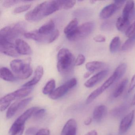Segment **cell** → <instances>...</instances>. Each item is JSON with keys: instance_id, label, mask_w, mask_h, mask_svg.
I'll return each instance as SVG.
<instances>
[{"instance_id": "5b68a950", "label": "cell", "mask_w": 135, "mask_h": 135, "mask_svg": "<svg viewBox=\"0 0 135 135\" xmlns=\"http://www.w3.org/2000/svg\"><path fill=\"white\" fill-rule=\"evenodd\" d=\"M94 27L93 22H87L77 27L75 30L68 36H66L70 41H76L85 38L91 33Z\"/></svg>"}, {"instance_id": "7dc6e473", "label": "cell", "mask_w": 135, "mask_h": 135, "mask_svg": "<svg viewBox=\"0 0 135 135\" xmlns=\"http://www.w3.org/2000/svg\"><path fill=\"white\" fill-rule=\"evenodd\" d=\"M84 135H98V133L95 130H91L88 132Z\"/></svg>"}, {"instance_id": "ab89813d", "label": "cell", "mask_w": 135, "mask_h": 135, "mask_svg": "<svg viewBox=\"0 0 135 135\" xmlns=\"http://www.w3.org/2000/svg\"><path fill=\"white\" fill-rule=\"evenodd\" d=\"M34 135H50V132L47 129H39Z\"/></svg>"}, {"instance_id": "83f0119b", "label": "cell", "mask_w": 135, "mask_h": 135, "mask_svg": "<svg viewBox=\"0 0 135 135\" xmlns=\"http://www.w3.org/2000/svg\"><path fill=\"white\" fill-rule=\"evenodd\" d=\"M32 73L33 69L31 66L30 60H27L23 72L18 78L20 79H28L32 75Z\"/></svg>"}, {"instance_id": "8d00e7d4", "label": "cell", "mask_w": 135, "mask_h": 135, "mask_svg": "<svg viewBox=\"0 0 135 135\" xmlns=\"http://www.w3.org/2000/svg\"><path fill=\"white\" fill-rule=\"evenodd\" d=\"M46 113V110L45 109H38L33 114V117L35 119H41L45 115Z\"/></svg>"}, {"instance_id": "cb8c5ba5", "label": "cell", "mask_w": 135, "mask_h": 135, "mask_svg": "<svg viewBox=\"0 0 135 135\" xmlns=\"http://www.w3.org/2000/svg\"><path fill=\"white\" fill-rule=\"evenodd\" d=\"M134 8V1H127L122 12V17L129 19V16L133 12Z\"/></svg>"}, {"instance_id": "836d02e7", "label": "cell", "mask_w": 135, "mask_h": 135, "mask_svg": "<svg viewBox=\"0 0 135 135\" xmlns=\"http://www.w3.org/2000/svg\"><path fill=\"white\" fill-rule=\"evenodd\" d=\"M135 42V33L132 37L129 38L123 44L122 50L123 51L128 50L134 45Z\"/></svg>"}, {"instance_id": "6da1fadb", "label": "cell", "mask_w": 135, "mask_h": 135, "mask_svg": "<svg viewBox=\"0 0 135 135\" xmlns=\"http://www.w3.org/2000/svg\"><path fill=\"white\" fill-rule=\"evenodd\" d=\"M60 9L58 1H45L27 12L25 15V19L29 22H37Z\"/></svg>"}, {"instance_id": "484cf974", "label": "cell", "mask_w": 135, "mask_h": 135, "mask_svg": "<svg viewBox=\"0 0 135 135\" xmlns=\"http://www.w3.org/2000/svg\"><path fill=\"white\" fill-rule=\"evenodd\" d=\"M78 21L76 18H74L71 20L67 25L64 30V32L66 36L72 33L78 27Z\"/></svg>"}, {"instance_id": "60d3db41", "label": "cell", "mask_w": 135, "mask_h": 135, "mask_svg": "<svg viewBox=\"0 0 135 135\" xmlns=\"http://www.w3.org/2000/svg\"><path fill=\"white\" fill-rule=\"evenodd\" d=\"M135 87V74L132 78L130 82V84H129V88L128 90V92L130 93L133 90Z\"/></svg>"}, {"instance_id": "e0dca14e", "label": "cell", "mask_w": 135, "mask_h": 135, "mask_svg": "<svg viewBox=\"0 0 135 135\" xmlns=\"http://www.w3.org/2000/svg\"><path fill=\"white\" fill-rule=\"evenodd\" d=\"M117 7L115 4H112L105 7L101 11L99 16L102 19H107L112 16L117 10Z\"/></svg>"}, {"instance_id": "ac0fdd59", "label": "cell", "mask_w": 135, "mask_h": 135, "mask_svg": "<svg viewBox=\"0 0 135 135\" xmlns=\"http://www.w3.org/2000/svg\"><path fill=\"white\" fill-rule=\"evenodd\" d=\"M25 124L16 120L9 130V135H22Z\"/></svg>"}, {"instance_id": "f546056e", "label": "cell", "mask_w": 135, "mask_h": 135, "mask_svg": "<svg viewBox=\"0 0 135 135\" xmlns=\"http://www.w3.org/2000/svg\"><path fill=\"white\" fill-rule=\"evenodd\" d=\"M128 106L126 105H122L112 109L110 113L113 117H118L123 115L126 112Z\"/></svg>"}, {"instance_id": "277c9868", "label": "cell", "mask_w": 135, "mask_h": 135, "mask_svg": "<svg viewBox=\"0 0 135 135\" xmlns=\"http://www.w3.org/2000/svg\"><path fill=\"white\" fill-rule=\"evenodd\" d=\"M23 35L27 39H32L40 43L50 44L58 38L60 31L56 30L51 33L41 34L38 33L37 30H35L25 33Z\"/></svg>"}, {"instance_id": "ffe728a7", "label": "cell", "mask_w": 135, "mask_h": 135, "mask_svg": "<svg viewBox=\"0 0 135 135\" xmlns=\"http://www.w3.org/2000/svg\"><path fill=\"white\" fill-rule=\"evenodd\" d=\"M55 23L53 20H50L42 25L37 30L38 33L41 34H50L55 30Z\"/></svg>"}, {"instance_id": "7a4b0ae2", "label": "cell", "mask_w": 135, "mask_h": 135, "mask_svg": "<svg viewBox=\"0 0 135 135\" xmlns=\"http://www.w3.org/2000/svg\"><path fill=\"white\" fill-rule=\"evenodd\" d=\"M57 68L58 71L65 75L71 72L75 65V57L68 49L63 48L58 52Z\"/></svg>"}, {"instance_id": "d590c367", "label": "cell", "mask_w": 135, "mask_h": 135, "mask_svg": "<svg viewBox=\"0 0 135 135\" xmlns=\"http://www.w3.org/2000/svg\"><path fill=\"white\" fill-rule=\"evenodd\" d=\"M21 2H23V1H17V0H6L3 2L2 5L4 7L9 8L14 5H16V4Z\"/></svg>"}, {"instance_id": "3957f363", "label": "cell", "mask_w": 135, "mask_h": 135, "mask_svg": "<svg viewBox=\"0 0 135 135\" xmlns=\"http://www.w3.org/2000/svg\"><path fill=\"white\" fill-rule=\"evenodd\" d=\"M26 28V24L23 22H19L5 27L0 31V38L12 42L18 39L20 35H24Z\"/></svg>"}, {"instance_id": "52a82bcc", "label": "cell", "mask_w": 135, "mask_h": 135, "mask_svg": "<svg viewBox=\"0 0 135 135\" xmlns=\"http://www.w3.org/2000/svg\"><path fill=\"white\" fill-rule=\"evenodd\" d=\"M33 98L30 97L20 101H17L12 103L8 108L6 114L8 119L12 118L17 112L24 109L32 101Z\"/></svg>"}, {"instance_id": "74e56055", "label": "cell", "mask_w": 135, "mask_h": 135, "mask_svg": "<svg viewBox=\"0 0 135 135\" xmlns=\"http://www.w3.org/2000/svg\"><path fill=\"white\" fill-rule=\"evenodd\" d=\"M135 33V22H134L128 27L125 31V34L129 38L132 37Z\"/></svg>"}, {"instance_id": "4dcf8cb0", "label": "cell", "mask_w": 135, "mask_h": 135, "mask_svg": "<svg viewBox=\"0 0 135 135\" xmlns=\"http://www.w3.org/2000/svg\"><path fill=\"white\" fill-rule=\"evenodd\" d=\"M120 44V38L118 37H114L110 42L109 45V50L111 53L116 52L119 49Z\"/></svg>"}, {"instance_id": "f6af8a7d", "label": "cell", "mask_w": 135, "mask_h": 135, "mask_svg": "<svg viewBox=\"0 0 135 135\" xmlns=\"http://www.w3.org/2000/svg\"><path fill=\"white\" fill-rule=\"evenodd\" d=\"M114 2V4H116L118 9L119 7H121L122 5L125 2H126V1H115Z\"/></svg>"}, {"instance_id": "8fae6325", "label": "cell", "mask_w": 135, "mask_h": 135, "mask_svg": "<svg viewBox=\"0 0 135 135\" xmlns=\"http://www.w3.org/2000/svg\"><path fill=\"white\" fill-rule=\"evenodd\" d=\"M15 45L19 54L23 55H29L32 54L31 47L23 39L18 38L16 40Z\"/></svg>"}, {"instance_id": "603a6c76", "label": "cell", "mask_w": 135, "mask_h": 135, "mask_svg": "<svg viewBox=\"0 0 135 135\" xmlns=\"http://www.w3.org/2000/svg\"><path fill=\"white\" fill-rule=\"evenodd\" d=\"M32 90L31 87H23L15 91L12 94L16 99H20L27 96L31 92Z\"/></svg>"}, {"instance_id": "d4e9b609", "label": "cell", "mask_w": 135, "mask_h": 135, "mask_svg": "<svg viewBox=\"0 0 135 135\" xmlns=\"http://www.w3.org/2000/svg\"><path fill=\"white\" fill-rule=\"evenodd\" d=\"M105 66L103 62L99 61H93L88 62L86 64V68L88 71L94 73L95 71L101 69Z\"/></svg>"}, {"instance_id": "5bb4252c", "label": "cell", "mask_w": 135, "mask_h": 135, "mask_svg": "<svg viewBox=\"0 0 135 135\" xmlns=\"http://www.w3.org/2000/svg\"><path fill=\"white\" fill-rule=\"evenodd\" d=\"M77 123L74 119H70L67 122L61 131V135H76Z\"/></svg>"}, {"instance_id": "44dd1931", "label": "cell", "mask_w": 135, "mask_h": 135, "mask_svg": "<svg viewBox=\"0 0 135 135\" xmlns=\"http://www.w3.org/2000/svg\"><path fill=\"white\" fill-rule=\"evenodd\" d=\"M129 19L122 16L118 18L116 22V27L119 31L124 32L126 31L129 26Z\"/></svg>"}, {"instance_id": "f35d334b", "label": "cell", "mask_w": 135, "mask_h": 135, "mask_svg": "<svg viewBox=\"0 0 135 135\" xmlns=\"http://www.w3.org/2000/svg\"><path fill=\"white\" fill-rule=\"evenodd\" d=\"M86 58L83 54H80L78 55L75 61V65L80 66L85 62Z\"/></svg>"}, {"instance_id": "7402d4cb", "label": "cell", "mask_w": 135, "mask_h": 135, "mask_svg": "<svg viewBox=\"0 0 135 135\" xmlns=\"http://www.w3.org/2000/svg\"><path fill=\"white\" fill-rule=\"evenodd\" d=\"M14 100L11 93L1 98L0 100V109L1 111L5 110L9 107L12 101Z\"/></svg>"}, {"instance_id": "1f68e13d", "label": "cell", "mask_w": 135, "mask_h": 135, "mask_svg": "<svg viewBox=\"0 0 135 135\" xmlns=\"http://www.w3.org/2000/svg\"><path fill=\"white\" fill-rule=\"evenodd\" d=\"M127 69V65L125 63H122L116 69L114 73L116 74L118 81L125 73Z\"/></svg>"}, {"instance_id": "bcb514c9", "label": "cell", "mask_w": 135, "mask_h": 135, "mask_svg": "<svg viewBox=\"0 0 135 135\" xmlns=\"http://www.w3.org/2000/svg\"><path fill=\"white\" fill-rule=\"evenodd\" d=\"M92 118L90 117L88 118L84 121V124L86 126H88L92 122Z\"/></svg>"}, {"instance_id": "9c48e42d", "label": "cell", "mask_w": 135, "mask_h": 135, "mask_svg": "<svg viewBox=\"0 0 135 135\" xmlns=\"http://www.w3.org/2000/svg\"><path fill=\"white\" fill-rule=\"evenodd\" d=\"M134 118V110L131 111L123 118L119 126V132L120 134L122 135L128 131L132 126Z\"/></svg>"}, {"instance_id": "e575fe53", "label": "cell", "mask_w": 135, "mask_h": 135, "mask_svg": "<svg viewBox=\"0 0 135 135\" xmlns=\"http://www.w3.org/2000/svg\"><path fill=\"white\" fill-rule=\"evenodd\" d=\"M31 4H25L15 8L12 12L14 15H17L22 12H25L30 9L31 7Z\"/></svg>"}, {"instance_id": "4fadbf2b", "label": "cell", "mask_w": 135, "mask_h": 135, "mask_svg": "<svg viewBox=\"0 0 135 135\" xmlns=\"http://www.w3.org/2000/svg\"><path fill=\"white\" fill-rule=\"evenodd\" d=\"M26 61H23L21 60H13L10 63V66L13 72L15 74L16 78L21 75L23 72Z\"/></svg>"}, {"instance_id": "b9f144b4", "label": "cell", "mask_w": 135, "mask_h": 135, "mask_svg": "<svg viewBox=\"0 0 135 135\" xmlns=\"http://www.w3.org/2000/svg\"><path fill=\"white\" fill-rule=\"evenodd\" d=\"M94 40L96 42H103L105 41L106 38L104 36L98 35L94 37Z\"/></svg>"}, {"instance_id": "ba28073f", "label": "cell", "mask_w": 135, "mask_h": 135, "mask_svg": "<svg viewBox=\"0 0 135 135\" xmlns=\"http://www.w3.org/2000/svg\"><path fill=\"white\" fill-rule=\"evenodd\" d=\"M0 51L2 53L12 57H17L20 55L16 50L15 45L13 42L3 38H0Z\"/></svg>"}, {"instance_id": "c3c4849f", "label": "cell", "mask_w": 135, "mask_h": 135, "mask_svg": "<svg viewBox=\"0 0 135 135\" xmlns=\"http://www.w3.org/2000/svg\"><path fill=\"white\" fill-rule=\"evenodd\" d=\"M93 73V72H92L90 71H88L86 72L85 74L84 75V77L85 79H87V78H88L92 73Z\"/></svg>"}, {"instance_id": "8992f818", "label": "cell", "mask_w": 135, "mask_h": 135, "mask_svg": "<svg viewBox=\"0 0 135 135\" xmlns=\"http://www.w3.org/2000/svg\"><path fill=\"white\" fill-rule=\"evenodd\" d=\"M117 81V78L116 74L114 73L113 75L106 80L104 83L99 87L92 91L88 97L86 103L89 104L93 102L106 90L109 88L114 82Z\"/></svg>"}, {"instance_id": "7c38bea8", "label": "cell", "mask_w": 135, "mask_h": 135, "mask_svg": "<svg viewBox=\"0 0 135 135\" xmlns=\"http://www.w3.org/2000/svg\"><path fill=\"white\" fill-rule=\"evenodd\" d=\"M71 89V88L67 81L63 85L55 89L52 93L49 95V97L54 100L58 99L64 96Z\"/></svg>"}, {"instance_id": "7bdbcfd3", "label": "cell", "mask_w": 135, "mask_h": 135, "mask_svg": "<svg viewBox=\"0 0 135 135\" xmlns=\"http://www.w3.org/2000/svg\"><path fill=\"white\" fill-rule=\"evenodd\" d=\"M37 129L35 127H31L27 129L26 132V135H35L37 133Z\"/></svg>"}, {"instance_id": "d6a6232c", "label": "cell", "mask_w": 135, "mask_h": 135, "mask_svg": "<svg viewBox=\"0 0 135 135\" xmlns=\"http://www.w3.org/2000/svg\"><path fill=\"white\" fill-rule=\"evenodd\" d=\"M60 9L69 10L71 9L75 5V1H58Z\"/></svg>"}, {"instance_id": "9a60e30c", "label": "cell", "mask_w": 135, "mask_h": 135, "mask_svg": "<svg viewBox=\"0 0 135 135\" xmlns=\"http://www.w3.org/2000/svg\"><path fill=\"white\" fill-rule=\"evenodd\" d=\"M44 74V69L41 65H39L36 68L34 76L33 79L23 85V87H31L36 85L41 80Z\"/></svg>"}, {"instance_id": "ee69618b", "label": "cell", "mask_w": 135, "mask_h": 135, "mask_svg": "<svg viewBox=\"0 0 135 135\" xmlns=\"http://www.w3.org/2000/svg\"><path fill=\"white\" fill-rule=\"evenodd\" d=\"M111 26H112V25L109 23H107H107H104L102 25V29L103 30H109L110 29Z\"/></svg>"}, {"instance_id": "30bf717a", "label": "cell", "mask_w": 135, "mask_h": 135, "mask_svg": "<svg viewBox=\"0 0 135 135\" xmlns=\"http://www.w3.org/2000/svg\"><path fill=\"white\" fill-rule=\"evenodd\" d=\"M108 70H103L99 72L87 80L84 83V86L87 88L93 87L108 75Z\"/></svg>"}, {"instance_id": "f1b7e54d", "label": "cell", "mask_w": 135, "mask_h": 135, "mask_svg": "<svg viewBox=\"0 0 135 135\" xmlns=\"http://www.w3.org/2000/svg\"><path fill=\"white\" fill-rule=\"evenodd\" d=\"M56 81L53 79L49 80L42 89V92L44 94H50L55 90Z\"/></svg>"}, {"instance_id": "681fc988", "label": "cell", "mask_w": 135, "mask_h": 135, "mask_svg": "<svg viewBox=\"0 0 135 135\" xmlns=\"http://www.w3.org/2000/svg\"><path fill=\"white\" fill-rule=\"evenodd\" d=\"M132 105H135V94L134 97H133V98L132 101Z\"/></svg>"}, {"instance_id": "d6986e66", "label": "cell", "mask_w": 135, "mask_h": 135, "mask_svg": "<svg viewBox=\"0 0 135 135\" xmlns=\"http://www.w3.org/2000/svg\"><path fill=\"white\" fill-rule=\"evenodd\" d=\"M0 76L2 79L8 82H13L16 79L13 73L6 67H2L0 69Z\"/></svg>"}, {"instance_id": "4316f807", "label": "cell", "mask_w": 135, "mask_h": 135, "mask_svg": "<svg viewBox=\"0 0 135 135\" xmlns=\"http://www.w3.org/2000/svg\"><path fill=\"white\" fill-rule=\"evenodd\" d=\"M128 83V79H125L118 84L114 91L113 96L114 98H118L122 94Z\"/></svg>"}, {"instance_id": "2e32d148", "label": "cell", "mask_w": 135, "mask_h": 135, "mask_svg": "<svg viewBox=\"0 0 135 135\" xmlns=\"http://www.w3.org/2000/svg\"><path fill=\"white\" fill-rule=\"evenodd\" d=\"M107 112V107L104 105L96 107L93 111V118L96 122H99L105 117Z\"/></svg>"}]
</instances>
